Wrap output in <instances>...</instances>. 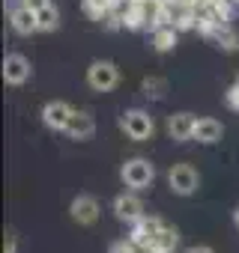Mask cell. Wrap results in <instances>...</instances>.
<instances>
[{"label": "cell", "instance_id": "cell-1", "mask_svg": "<svg viewBox=\"0 0 239 253\" xmlns=\"http://www.w3.org/2000/svg\"><path fill=\"white\" fill-rule=\"evenodd\" d=\"M120 128L126 131V137H129V140L144 143V140H150V137H153L156 125H153V116H150L147 110L132 107V110H126V113H123V119H120Z\"/></svg>", "mask_w": 239, "mask_h": 253}, {"label": "cell", "instance_id": "cell-2", "mask_svg": "<svg viewBox=\"0 0 239 253\" xmlns=\"http://www.w3.org/2000/svg\"><path fill=\"white\" fill-rule=\"evenodd\" d=\"M120 176H123L126 188H132V191H144V188L153 185V179H156V167H153V161H147V158H129V161L123 164V170H120Z\"/></svg>", "mask_w": 239, "mask_h": 253}, {"label": "cell", "instance_id": "cell-3", "mask_svg": "<svg viewBox=\"0 0 239 253\" xmlns=\"http://www.w3.org/2000/svg\"><path fill=\"white\" fill-rule=\"evenodd\" d=\"M87 84H90V89H96V92H111V89L120 84V69H117V63H111V60H96V63H90V69H87Z\"/></svg>", "mask_w": 239, "mask_h": 253}, {"label": "cell", "instance_id": "cell-4", "mask_svg": "<svg viewBox=\"0 0 239 253\" xmlns=\"http://www.w3.org/2000/svg\"><path fill=\"white\" fill-rule=\"evenodd\" d=\"M168 185H171L174 194L191 197V194L197 191V185H200V176H197V170H194L191 164H174V167L168 170Z\"/></svg>", "mask_w": 239, "mask_h": 253}, {"label": "cell", "instance_id": "cell-5", "mask_svg": "<svg viewBox=\"0 0 239 253\" xmlns=\"http://www.w3.org/2000/svg\"><path fill=\"white\" fill-rule=\"evenodd\" d=\"M72 116H75V110H72V104L63 101V98L45 101V107H42V122L48 125V128H54V131H66L69 122H72Z\"/></svg>", "mask_w": 239, "mask_h": 253}, {"label": "cell", "instance_id": "cell-6", "mask_svg": "<svg viewBox=\"0 0 239 253\" xmlns=\"http://www.w3.org/2000/svg\"><path fill=\"white\" fill-rule=\"evenodd\" d=\"M99 200L96 197H90V194H81V197H75L72 200V206H69V214H72V220L75 223H81V226H93L96 220H99Z\"/></svg>", "mask_w": 239, "mask_h": 253}, {"label": "cell", "instance_id": "cell-7", "mask_svg": "<svg viewBox=\"0 0 239 253\" xmlns=\"http://www.w3.org/2000/svg\"><path fill=\"white\" fill-rule=\"evenodd\" d=\"M114 214L123 223H138L144 217V203L135 194H117L114 197Z\"/></svg>", "mask_w": 239, "mask_h": 253}, {"label": "cell", "instance_id": "cell-8", "mask_svg": "<svg viewBox=\"0 0 239 253\" xmlns=\"http://www.w3.org/2000/svg\"><path fill=\"white\" fill-rule=\"evenodd\" d=\"M3 81L9 86H21L30 81V60L24 54H9L3 60Z\"/></svg>", "mask_w": 239, "mask_h": 253}, {"label": "cell", "instance_id": "cell-9", "mask_svg": "<svg viewBox=\"0 0 239 253\" xmlns=\"http://www.w3.org/2000/svg\"><path fill=\"white\" fill-rule=\"evenodd\" d=\"M27 6L36 12V21H39V30H42V33L57 30V24H60V12L54 9L51 0H27Z\"/></svg>", "mask_w": 239, "mask_h": 253}, {"label": "cell", "instance_id": "cell-10", "mask_svg": "<svg viewBox=\"0 0 239 253\" xmlns=\"http://www.w3.org/2000/svg\"><path fill=\"white\" fill-rule=\"evenodd\" d=\"M221 134H224V125H221L218 119H212V116H203V119L194 122V134H191V140L209 146V143H218Z\"/></svg>", "mask_w": 239, "mask_h": 253}, {"label": "cell", "instance_id": "cell-11", "mask_svg": "<svg viewBox=\"0 0 239 253\" xmlns=\"http://www.w3.org/2000/svg\"><path fill=\"white\" fill-rule=\"evenodd\" d=\"M194 122H197L194 113L179 110V113H174V116L168 119V134H171L174 140H191V134H194Z\"/></svg>", "mask_w": 239, "mask_h": 253}, {"label": "cell", "instance_id": "cell-12", "mask_svg": "<svg viewBox=\"0 0 239 253\" xmlns=\"http://www.w3.org/2000/svg\"><path fill=\"white\" fill-rule=\"evenodd\" d=\"M9 24H12V30L18 33V36H30V33H36L39 30V21H36V12L24 3V6H15L12 12H9Z\"/></svg>", "mask_w": 239, "mask_h": 253}, {"label": "cell", "instance_id": "cell-13", "mask_svg": "<svg viewBox=\"0 0 239 253\" xmlns=\"http://www.w3.org/2000/svg\"><path fill=\"white\" fill-rule=\"evenodd\" d=\"M177 229H171V226H165V223H159L156 229H153V235H150V241H147V250L150 253H171L174 247H177Z\"/></svg>", "mask_w": 239, "mask_h": 253}, {"label": "cell", "instance_id": "cell-14", "mask_svg": "<svg viewBox=\"0 0 239 253\" xmlns=\"http://www.w3.org/2000/svg\"><path fill=\"white\" fill-rule=\"evenodd\" d=\"M66 134H69L72 140H90V137L96 134V119H93L87 110H75V116H72V122H69Z\"/></svg>", "mask_w": 239, "mask_h": 253}, {"label": "cell", "instance_id": "cell-15", "mask_svg": "<svg viewBox=\"0 0 239 253\" xmlns=\"http://www.w3.org/2000/svg\"><path fill=\"white\" fill-rule=\"evenodd\" d=\"M153 45H156V51H171V48L177 45V33H174V30H156Z\"/></svg>", "mask_w": 239, "mask_h": 253}, {"label": "cell", "instance_id": "cell-16", "mask_svg": "<svg viewBox=\"0 0 239 253\" xmlns=\"http://www.w3.org/2000/svg\"><path fill=\"white\" fill-rule=\"evenodd\" d=\"M84 6H87V12H90L93 18H102V12H105V3L99 6V0H87V3H84Z\"/></svg>", "mask_w": 239, "mask_h": 253}, {"label": "cell", "instance_id": "cell-17", "mask_svg": "<svg viewBox=\"0 0 239 253\" xmlns=\"http://www.w3.org/2000/svg\"><path fill=\"white\" fill-rule=\"evenodd\" d=\"M227 104L239 110V86H236V84H233V86H230V92H227Z\"/></svg>", "mask_w": 239, "mask_h": 253}, {"label": "cell", "instance_id": "cell-18", "mask_svg": "<svg viewBox=\"0 0 239 253\" xmlns=\"http://www.w3.org/2000/svg\"><path fill=\"white\" fill-rule=\"evenodd\" d=\"M3 253H15V235H6V244H3Z\"/></svg>", "mask_w": 239, "mask_h": 253}, {"label": "cell", "instance_id": "cell-19", "mask_svg": "<svg viewBox=\"0 0 239 253\" xmlns=\"http://www.w3.org/2000/svg\"><path fill=\"white\" fill-rule=\"evenodd\" d=\"M185 253H215L212 247H206V244H197V247H188Z\"/></svg>", "mask_w": 239, "mask_h": 253}, {"label": "cell", "instance_id": "cell-20", "mask_svg": "<svg viewBox=\"0 0 239 253\" xmlns=\"http://www.w3.org/2000/svg\"><path fill=\"white\" fill-rule=\"evenodd\" d=\"M233 226H236V229H239V209H236V211H233Z\"/></svg>", "mask_w": 239, "mask_h": 253}, {"label": "cell", "instance_id": "cell-21", "mask_svg": "<svg viewBox=\"0 0 239 253\" xmlns=\"http://www.w3.org/2000/svg\"><path fill=\"white\" fill-rule=\"evenodd\" d=\"M236 86H239V75H236Z\"/></svg>", "mask_w": 239, "mask_h": 253}]
</instances>
